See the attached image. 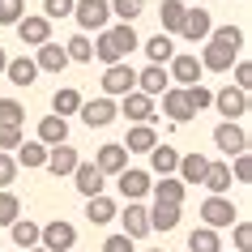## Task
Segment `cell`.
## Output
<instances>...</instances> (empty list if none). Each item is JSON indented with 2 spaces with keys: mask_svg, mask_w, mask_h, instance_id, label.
<instances>
[{
  "mask_svg": "<svg viewBox=\"0 0 252 252\" xmlns=\"http://www.w3.org/2000/svg\"><path fill=\"white\" fill-rule=\"evenodd\" d=\"M141 47V39H137L133 26H107L98 30V39H94V56L103 60L107 68L111 64H128V56Z\"/></svg>",
  "mask_w": 252,
  "mask_h": 252,
  "instance_id": "cell-1",
  "label": "cell"
},
{
  "mask_svg": "<svg viewBox=\"0 0 252 252\" xmlns=\"http://www.w3.org/2000/svg\"><path fill=\"white\" fill-rule=\"evenodd\" d=\"M77 244V226L64 222V218H52L47 226H39V248L43 252H73Z\"/></svg>",
  "mask_w": 252,
  "mask_h": 252,
  "instance_id": "cell-2",
  "label": "cell"
},
{
  "mask_svg": "<svg viewBox=\"0 0 252 252\" xmlns=\"http://www.w3.org/2000/svg\"><path fill=\"white\" fill-rule=\"evenodd\" d=\"M73 17H77L81 34L86 30H107L111 26V4L107 0H73Z\"/></svg>",
  "mask_w": 252,
  "mask_h": 252,
  "instance_id": "cell-3",
  "label": "cell"
},
{
  "mask_svg": "<svg viewBox=\"0 0 252 252\" xmlns=\"http://www.w3.org/2000/svg\"><path fill=\"white\" fill-rule=\"evenodd\" d=\"M201 60L192 52H175L171 56V64H167V77L175 81V90H188V86H201Z\"/></svg>",
  "mask_w": 252,
  "mask_h": 252,
  "instance_id": "cell-4",
  "label": "cell"
},
{
  "mask_svg": "<svg viewBox=\"0 0 252 252\" xmlns=\"http://www.w3.org/2000/svg\"><path fill=\"white\" fill-rule=\"evenodd\" d=\"M235 222H239V210L226 197H205V201H201V226L222 231V226H235Z\"/></svg>",
  "mask_w": 252,
  "mask_h": 252,
  "instance_id": "cell-5",
  "label": "cell"
},
{
  "mask_svg": "<svg viewBox=\"0 0 252 252\" xmlns=\"http://www.w3.org/2000/svg\"><path fill=\"white\" fill-rule=\"evenodd\" d=\"M137 90V68L133 64H111L103 73V98H124V94H133Z\"/></svg>",
  "mask_w": 252,
  "mask_h": 252,
  "instance_id": "cell-6",
  "label": "cell"
},
{
  "mask_svg": "<svg viewBox=\"0 0 252 252\" xmlns=\"http://www.w3.org/2000/svg\"><path fill=\"white\" fill-rule=\"evenodd\" d=\"M210 107H218V116H222L226 124H239V116H248V94L235 90V86H222V90L214 94Z\"/></svg>",
  "mask_w": 252,
  "mask_h": 252,
  "instance_id": "cell-7",
  "label": "cell"
},
{
  "mask_svg": "<svg viewBox=\"0 0 252 252\" xmlns=\"http://www.w3.org/2000/svg\"><path fill=\"white\" fill-rule=\"evenodd\" d=\"M17 39L26 43V47H34V52H39L43 43H52V22H47L43 13H26L22 22H17Z\"/></svg>",
  "mask_w": 252,
  "mask_h": 252,
  "instance_id": "cell-8",
  "label": "cell"
},
{
  "mask_svg": "<svg viewBox=\"0 0 252 252\" xmlns=\"http://www.w3.org/2000/svg\"><path fill=\"white\" fill-rule=\"evenodd\" d=\"M150 184H154V175L141 171V167H124V171L116 175V188H120V197H124V201H141L150 192Z\"/></svg>",
  "mask_w": 252,
  "mask_h": 252,
  "instance_id": "cell-9",
  "label": "cell"
},
{
  "mask_svg": "<svg viewBox=\"0 0 252 252\" xmlns=\"http://www.w3.org/2000/svg\"><path fill=\"white\" fill-rule=\"evenodd\" d=\"M214 146L222 150L226 158H235V154H248V133H244V124H218L214 128Z\"/></svg>",
  "mask_w": 252,
  "mask_h": 252,
  "instance_id": "cell-10",
  "label": "cell"
},
{
  "mask_svg": "<svg viewBox=\"0 0 252 252\" xmlns=\"http://www.w3.org/2000/svg\"><path fill=\"white\" fill-rule=\"evenodd\" d=\"M116 218L124 222V231H120V235H128L133 244L150 235V210L141 205V201H128V210H124V214H116Z\"/></svg>",
  "mask_w": 252,
  "mask_h": 252,
  "instance_id": "cell-11",
  "label": "cell"
},
{
  "mask_svg": "<svg viewBox=\"0 0 252 252\" xmlns=\"http://www.w3.org/2000/svg\"><path fill=\"white\" fill-rule=\"evenodd\" d=\"M171 90V77H167V68L162 64H146L137 73V94H146V98H162V94Z\"/></svg>",
  "mask_w": 252,
  "mask_h": 252,
  "instance_id": "cell-12",
  "label": "cell"
},
{
  "mask_svg": "<svg viewBox=\"0 0 252 252\" xmlns=\"http://www.w3.org/2000/svg\"><path fill=\"white\" fill-rule=\"evenodd\" d=\"M210 30H214V17H210V9H188L184 13V22H180V34H184L188 43H205L210 39Z\"/></svg>",
  "mask_w": 252,
  "mask_h": 252,
  "instance_id": "cell-13",
  "label": "cell"
},
{
  "mask_svg": "<svg viewBox=\"0 0 252 252\" xmlns=\"http://www.w3.org/2000/svg\"><path fill=\"white\" fill-rule=\"evenodd\" d=\"M94 167L103 171V180H107V175H120L124 167H128V150L116 146V141H107V146L94 150Z\"/></svg>",
  "mask_w": 252,
  "mask_h": 252,
  "instance_id": "cell-14",
  "label": "cell"
},
{
  "mask_svg": "<svg viewBox=\"0 0 252 252\" xmlns=\"http://www.w3.org/2000/svg\"><path fill=\"white\" fill-rule=\"evenodd\" d=\"M116 116H128L133 124H150L154 120V98H146V94H124L120 98V107H116Z\"/></svg>",
  "mask_w": 252,
  "mask_h": 252,
  "instance_id": "cell-15",
  "label": "cell"
},
{
  "mask_svg": "<svg viewBox=\"0 0 252 252\" xmlns=\"http://www.w3.org/2000/svg\"><path fill=\"white\" fill-rule=\"evenodd\" d=\"M73 184H77V192L86 201L90 197H103V171H98V167H94V162H77V171H73Z\"/></svg>",
  "mask_w": 252,
  "mask_h": 252,
  "instance_id": "cell-16",
  "label": "cell"
},
{
  "mask_svg": "<svg viewBox=\"0 0 252 252\" xmlns=\"http://www.w3.org/2000/svg\"><path fill=\"white\" fill-rule=\"evenodd\" d=\"M81 120H86V124H90V128H107V124H111V120H116V103H111V98H103V94H98V98H90V103H81V111H77Z\"/></svg>",
  "mask_w": 252,
  "mask_h": 252,
  "instance_id": "cell-17",
  "label": "cell"
},
{
  "mask_svg": "<svg viewBox=\"0 0 252 252\" xmlns=\"http://www.w3.org/2000/svg\"><path fill=\"white\" fill-rule=\"evenodd\" d=\"M197 60H201V68H210V73H226V68L239 60V52H231L222 43H205V52H201Z\"/></svg>",
  "mask_w": 252,
  "mask_h": 252,
  "instance_id": "cell-18",
  "label": "cell"
},
{
  "mask_svg": "<svg viewBox=\"0 0 252 252\" xmlns=\"http://www.w3.org/2000/svg\"><path fill=\"white\" fill-rule=\"evenodd\" d=\"M39 146H47V150H56V146H64L68 141V120H60V116H43L39 120V137H34Z\"/></svg>",
  "mask_w": 252,
  "mask_h": 252,
  "instance_id": "cell-19",
  "label": "cell"
},
{
  "mask_svg": "<svg viewBox=\"0 0 252 252\" xmlns=\"http://www.w3.org/2000/svg\"><path fill=\"white\" fill-rule=\"evenodd\" d=\"M175 167H180V150H175V146L158 141V146L150 150V171H154V175L167 180V175H175Z\"/></svg>",
  "mask_w": 252,
  "mask_h": 252,
  "instance_id": "cell-20",
  "label": "cell"
},
{
  "mask_svg": "<svg viewBox=\"0 0 252 252\" xmlns=\"http://www.w3.org/2000/svg\"><path fill=\"white\" fill-rule=\"evenodd\" d=\"M34 68H39V73H64V68H68L64 47H60V43H43L39 56H34Z\"/></svg>",
  "mask_w": 252,
  "mask_h": 252,
  "instance_id": "cell-21",
  "label": "cell"
},
{
  "mask_svg": "<svg viewBox=\"0 0 252 252\" xmlns=\"http://www.w3.org/2000/svg\"><path fill=\"white\" fill-rule=\"evenodd\" d=\"M205 167H210V158H205V154H184V158H180V167H175V180H180V184H201V180H205Z\"/></svg>",
  "mask_w": 252,
  "mask_h": 252,
  "instance_id": "cell-22",
  "label": "cell"
},
{
  "mask_svg": "<svg viewBox=\"0 0 252 252\" xmlns=\"http://www.w3.org/2000/svg\"><path fill=\"white\" fill-rule=\"evenodd\" d=\"M77 150H73V146H68V141H64V146H56V150H47V171H52V175H73V171H77Z\"/></svg>",
  "mask_w": 252,
  "mask_h": 252,
  "instance_id": "cell-23",
  "label": "cell"
},
{
  "mask_svg": "<svg viewBox=\"0 0 252 252\" xmlns=\"http://www.w3.org/2000/svg\"><path fill=\"white\" fill-rule=\"evenodd\" d=\"M4 77H9V86H34V77H39V68H34V60L30 56H17V60H9L4 64Z\"/></svg>",
  "mask_w": 252,
  "mask_h": 252,
  "instance_id": "cell-24",
  "label": "cell"
},
{
  "mask_svg": "<svg viewBox=\"0 0 252 252\" xmlns=\"http://www.w3.org/2000/svg\"><path fill=\"white\" fill-rule=\"evenodd\" d=\"M154 146H158L154 124H133V128H128V141H124V150H128V154H150Z\"/></svg>",
  "mask_w": 252,
  "mask_h": 252,
  "instance_id": "cell-25",
  "label": "cell"
},
{
  "mask_svg": "<svg viewBox=\"0 0 252 252\" xmlns=\"http://www.w3.org/2000/svg\"><path fill=\"white\" fill-rule=\"evenodd\" d=\"M150 192H154V205H184L188 188L180 184L175 175H167V180H158V184H150Z\"/></svg>",
  "mask_w": 252,
  "mask_h": 252,
  "instance_id": "cell-26",
  "label": "cell"
},
{
  "mask_svg": "<svg viewBox=\"0 0 252 252\" xmlns=\"http://www.w3.org/2000/svg\"><path fill=\"white\" fill-rule=\"evenodd\" d=\"M116 201H111V197H107V192H103V197H90V201H86V218H90V226H107V222H116Z\"/></svg>",
  "mask_w": 252,
  "mask_h": 252,
  "instance_id": "cell-27",
  "label": "cell"
},
{
  "mask_svg": "<svg viewBox=\"0 0 252 252\" xmlns=\"http://www.w3.org/2000/svg\"><path fill=\"white\" fill-rule=\"evenodd\" d=\"M162 116H167V120H175V124H188V120H192L184 90H175V86H171V90L162 94Z\"/></svg>",
  "mask_w": 252,
  "mask_h": 252,
  "instance_id": "cell-28",
  "label": "cell"
},
{
  "mask_svg": "<svg viewBox=\"0 0 252 252\" xmlns=\"http://www.w3.org/2000/svg\"><path fill=\"white\" fill-rule=\"evenodd\" d=\"M81 103H86V98H81L73 86H64V90H56V94H52V116L68 120V116H77V111H81Z\"/></svg>",
  "mask_w": 252,
  "mask_h": 252,
  "instance_id": "cell-29",
  "label": "cell"
},
{
  "mask_svg": "<svg viewBox=\"0 0 252 252\" xmlns=\"http://www.w3.org/2000/svg\"><path fill=\"white\" fill-rule=\"evenodd\" d=\"M201 184L210 188V197H226V188H231V167H226V162H210Z\"/></svg>",
  "mask_w": 252,
  "mask_h": 252,
  "instance_id": "cell-30",
  "label": "cell"
},
{
  "mask_svg": "<svg viewBox=\"0 0 252 252\" xmlns=\"http://www.w3.org/2000/svg\"><path fill=\"white\" fill-rule=\"evenodd\" d=\"M146 56H150V64H171V56H175V43H171V34H154V39H146Z\"/></svg>",
  "mask_w": 252,
  "mask_h": 252,
  "instance_id": "cell-31",
  "label": "cell"
},
{
  "mask_svg": "<svg viewBox=\"0 0 252 252\" xmlns=\"http://www.w3.org/2000/svg\"><path fill=\"white\" fill-rule=\"evenodd\" d=\"M188 4L184 0H162L158 4V17H162V34H180V22H184Z\"/></svg>",
  "mask_w": 252,
  "mask_h": 252,
  "instance_id": "cell-32",
  "label": "cell"
},
{
  "mask_svg": "<svg viewBox=\"0 0 252 252\" xmlns=\"http://www.w3.org/2000/svg\"><path fill=\"white\" fill-rule=\"evenodd\" d=\"M9 235H13V244H17L22 252L39 248V222H30V218H17V222L9 226Z\"/></svg>",
  "mask_w": 252,
  "mask_h": 252,
  "instance_id": "cell-33",
  "label": "cell"
},
{
  "mask_svg": "<svg viewBox=\"0 0 252 252\" xmlns=\"http://www.w3.org/2000/svg\"><path fill=\"white\" fill-rule=\"evenodd\" d=\"M13 162H17V167H30V171H34V167H47V146H39V141H22Z\"/></svg>",
  "mask_w": 252,
  "mask_h": 252,
  "instance_id": "cell-34",
  "label": "cell"
},
{
  "mask_svg": "<svg viewBox=\"0 0 252 252\" xmlns=\"http://www.w3.org/2000/svg\"><path fill=\"white\" fill-rule=\"evenodd\" d=\"M107 4H111V17H120V26H133L146 13V0H107Z\"/></svg>",
  "mask_w": 252,
  "mask_h": 252,
  "instance_id": "cell-35",
  "label": "cell"
},
{
  "mask_svg": "<svg viewBox=\"0 0 252 252\" xmlns=\"http://www.w3.org/2000/svg\"><path fill=\"white\" fill-rule=\"evenodd\" d=\"M64 56H68V64H73V60H77V64H90V60H94L90 34H73V39L64 43Z\"/></svg>",
  "mask_w": 252,
  "mask_h": 252,
  "instance_id": "cell-36",
  "label": "cell"
},
{
  "mask_svg": "<svg viewBox=\"0 0 252 252\" xmlns=\"http://www.w3.org/2000/svg\"><path fill=\"white\" fill-rule=\"evenodd\" d=\"M180 226V205H154L150 210V231H175Z\"/></svg>",
  "mask_w": 252,
  "mask_h": 252,
  "instance_id": "cell-37",
  "label": "cell"
},
{
  "mask_svg": "<svg viewBox=\"0 0 252 252\" xmlns=\"http://www.w3.org/2000/svg\"><path fill=\"white\" fill-rule=\"evenodd\" d=\"M188 252H222V239H218V231H210V226H197V231L188 235Z\"/></svg>",
  "mask_w": 252,
  "mask_h": 252,
  "instance_id": "cell-38",
  "label": "cell"
},
{
  "mask_svg": "<svg viewBox=\"0 0 252 252\" xmlns=\"http://www.w3.org/2000/svg\"><path fill=\"white\" fill-rule=\"evenodd\" d=\"M205 43H222V47H231V52H244V30L239 26H214Z\"/></svg>",
  "mask_w": 252,
  "mask_h": 252,
  "instance_id": "cell-39",
  "label": "cell"
},
{
  "mask_svg": "<svg viewBox=\"0 0 252 252\" xmlns=\"http://www.w3.org/2000/svg\"><path fill=\"white\" fill-rule=\"evenodd\" d=\"M184 98H188V111H192V116H201V111L214 103V90H205V86H188Z\"/></svg>",
  "mask_w": 252,
  "mask_h": 252,
  "instance_id": "cell-40",
  "label": "cell"
},
{
  "mask_svg": "<svg viewBox=\"0 0 252 252\" xmlns=\"http://www.w3.org/2000/svg\"><path fill=\"white\" fill-rule=\"evenodd\" d=\"M22 120H26V107L17 103V98H0V124H13V128H22Z\"/></svg>",
  "mask_w": 252,
  "mask_h": 252,
  "instance_id": "cell-41",
  "label": "cell"
},
{
  "mask_svg": "<svg viewBox=\"0 0 252 252\" xmlns=\"http://www.w3.org/2000/svg\"><path fill=\"white\" fill-rule=\"evenodd\" d=\"M22 218V201L13 192H0V226H13Z\"/></svg>",
  "mask_w": 252,
  "mask_h": 252,
  "instance_id": "cell-42",
  "label": "cell"
},
{
  "mask_svg": "<svg viewBox=\"0 0 252 252\" xmlns=\"http://www.w3.org/2000/svg\"><path fill=\"white\" fill-rule=\"evenodd\" d=\"M26 17V0H0V26H17Z\"/></svg>",
  "mask_w": 252,
  "mask_h": 252,
  "instance_id": "cell-43",
  "label": "cell"
},
{
  "mask_svg": "<svg viewBox=\"0 0 252 252\" xmlns=\"http://www.w3.org/2000/svg\"><path fill=\"white\" fill-rule=\"evenodd\" d=\"M22 141H26V137H22V128H13V124H0V154L17 150Z\"/></svg>",
  "mask_w": 252,
  "mask_h": 252,
  "instance_id": "cell-44",
  "label": "cell"
},
{
  "mask_svg": "<svg viewBox=\"0 0 252 252\" xmlns=\"http://www.w3.org/2000/svg\"><path fill=\"white\" fill-rule=\"evenodd\" d=\"M43 17L56 22V17H73V0H43Z\"/></svg>",
  "mask_w": 252,
  "mask_h": 252,
  "instance_id": "cell-45",
  "label": "cell"
},
{
  "mask_svg": "<svg viewBox=\"0 0 252 252\" xmlns=\"http://www.w3.org/2000/svg\"><path fill=\"white\" fill-rule=\"evenodd\" d=\"M17 180V162L13 154H0V192H9V184Z\"/></svg>",
  "mask_w": 252,
  "mask_h": 252,
  "instance_id": "cell-46",
  "label": "cell"
},
{
  "mask_svg": "<svg viewBox=\"0 0 252 252\" xmlns=\"http://www.w3.org/2000/svg\"><path fill=\"white\" fill-rule=\"evenodd\" d=\"M226 167H231V180L248 184V175H252V162H248V154H235V158L226 162Z\"/></svg>",
  "mask_w": 252,
  "mask_h": 252,
  "instance_id": "cell-47",
  "label": "cell"
},
{
  "mask_svg": "<svg viewBox=\"0 0 252 252\" xmlns=\"http://www.w3.org/2000/svg\"><path fill=\"white\" fill-rule=\"evenodd\" d=\"M231 239H235V252H248L252 248V226L248 222H235V226H231Z\"/></svg>",
  "mask_w": 252,
  "mask_h": 252,
  "instance_id": "cell-48",
  "label": "cell"
},
{
  "mask_svg": "<svg viewBox=\"0 0 252 252\" xmlns=\"http://www.w3.org/2000/svg\"><path fill=\"white\" fill-rule=\"evenodd\" d=\"M231 86L248 94V86H252V64H248V60H235V81H231Z\"/></svg>",
  "mask_w": 252,
  "mask_h": 252,
  "instance_id": "cell-49",
  "label": "cell"
},
{
  "mask_svg": "<svg viewBox=\"0 0 252 252\" xmlns=\"http://www.w3.org/2000/svg\"><path fill=\"white\" fill-rule=\"evenodd\" d=\"M103 252H133V239H128V235H107L103 239Z\"/></svg>",
  "mask_w": 252,
  "mask_h": 252,
  "instance_id": "cell-50",
  "label": "cell"
},
{
  "mask_svg": "<svg viewBox=\"0 0 252 252\" xmlns=\"http://www.w3.org/2000/svg\"><path fill=\"white\" fill-rule=\"evenodd\" d=\"M4 64H9V56H4V47H0V73H4Z\"/></svg>",
  "mask_w": 252,
  "mask_h": 252,
  "instance_id": "cell-51",
  "label": "cell"
},
{
  "mask_svg": "<svg viewBox=\"0 0 252 252\" xmlns=\"http://www.w3.org/2000/svg\"><path fill=\"white\" fill-rule=\"evenodd\" d=\"M30 252H43V248H30Z\"/></svg>",
  "mask_w": 252,
  "mask_h": 252,
  "instance_id": "cell-52",
  "label": "cell"
},
{
  "mask_svg": "<svg viewBox=\"0 0 252 252\" xmlns=\"http://www.w3.org/2000/svg\"><path fill=\"white\" fill-rule=\"evenodd\" d=\"M154 252H162V248H154Z\"/></svg>",
  "mask_w": 252,
  "mask_h": 252,
  "instance_id": "cell-53",
  "label": "cell"
}]
</instances>
